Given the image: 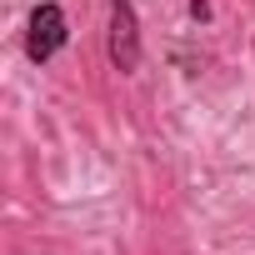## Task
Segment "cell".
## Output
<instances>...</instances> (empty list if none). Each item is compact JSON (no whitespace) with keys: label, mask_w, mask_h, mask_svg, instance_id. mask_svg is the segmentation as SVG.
Masks as SVG:
<instances>
[{"label":"cell","mask_w":255,"mask_h":255,"mask_svg":"<svg viewBox=\"0 0 255 255\" xmlns=\"http://www.w3.org/2000/svg\"><path fill=\"white\" fill-rule=\"evenodd\" d=\"M70 40V20L60 10V0H40V5L30 10V25H25V55L30 65H50Z\"/></svg>","instance_id":"obj_1"},{"label":"cell","mask_w":255,"mask_h":255,"mask_svg":"<svg viewBox=\"0 0 255 255\" xmlns=\"http://www.w3.org/2000/svg\"><path fill=\"white\" fill-rule=\"evenodd\" d=\"M140 20L130 0H110V65L120 75H135L140 70Z\"/></svg>","instance_id":"obj_2"},{"label":"cell","mask_w":255,"mask_h":255,"mask_svg":"<svg viewBox=\"0 0 255 255\" xmlns=\"http://www.w3.org/2000/svg\"><path fill=\"white\" fill-rule=\"evenodd\" d=\"M190 20H200V25L210 20V0H190Z\"/></svg>","instance_id":"obj_3"}]
</instances>
